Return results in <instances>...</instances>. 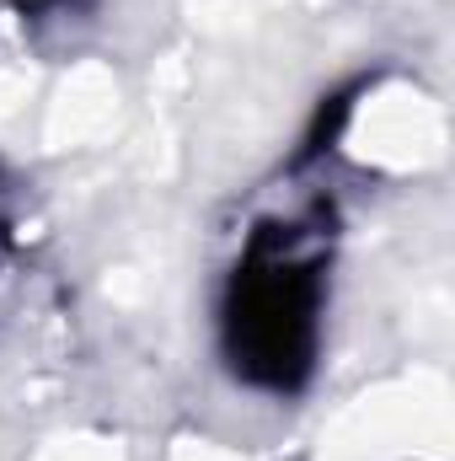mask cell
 I'll return each instance as SVG.
<instances>
[{
  "label": "cell",
  "mask_w": 455,
  "mask_h": 461,
  "mask_svg": "<svg viewBox=\"0 0 455 461\" xmlns=\"http://www.w3.org/2000/svg\"><path fill=\"white\" fill-rule=\"evenodd\" d=\"M317 263L295 252V241H257L236 268L226 312V339L236 365L263 386H295L311 370L317 344Z\"/></svg>",
  "instance_id": "1"
},
{
  "label": "cell",
  "mask_w": 455,
  "mask_h": 461,
  "mask_svg": "<svg viewBox=\"0 0 455 461\" xmlns=\"http://www.w3.org/2000/svg\"><path fill=\"white\" fill-rule=\"evenodd\" d=\"M22 5H49V0H22Z\"/></svg>",
  "instance_id": "2"
}]
</instances>
